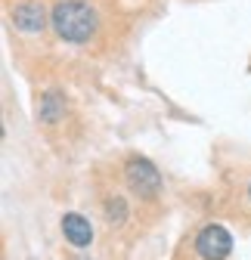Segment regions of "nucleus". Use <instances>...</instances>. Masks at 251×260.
<instances>
[{"instance_id":"obj_7","label":"nucleus","mask_w":251,"mask_h":260,"mask_svg":"<svg viewBox=\"0 0 251 260\" xmlns=\"http://www.w3.org/2000/svg\"><path fill=\"white\" fill-rule=\"evenodd\" d=\"M106 220H109L112 226L128 223V202H124V199H118V195L106 199Z\"/></svg>"},{"instance_id":"obj_3","label":"nucleus","mask_w":251,"mask_h":260,"mask_svg":"<svg viewBox=\"0 0 251 260\" xmlns=\"http://www.w3.org/2000/svg\"><path fill=\"white\" fill-rule=\"evenodd\" d=\"M233 251V236L224 230L221 223H211L196 236V254L202 260H224Z\"/></svg>"},{"instance_id":"obj_2","label":"nucleus","mask_w":251,"mask_h":260,"mask_svg":"<svg viewBox=\"0 0 251 260\" xmlns=\"http://www.w3.org/2000/svg\"><path fill=\"white\" fill-rule=\"evenodd\" d=\"M124 180H128L131 192L140 195V199H155V195L162 192V174L159 168L152 165L149 158H128V165H124Z\"/></svg>"},{"instance_id":"obj_1","label":"nucleus","mask_w":251,"mask_h":260,"mask_svg":"<svg viewBox=\"0 0 251 260\" xmlns=\"http://www.w3.org/2000/svg\"><path fill=\"white\" fill-rule=\"evenodd\" d=\"M53 31L69 44H87L97 35V13L84 0H59L50 10Z\"/></svg>"},{"instance_id":"obj_6","label":"nucleus","mask_w":251,"mask_h":260,"mask_svg":"<svg viewBox=\"0 0 251 260\" xmlns=\"http://www.w3.org/2000/svg\"><path fill=\"white\" fill-rule=\"evenodd\" d=\"M66 115V100H62V93L50 90L41 96V106H38V118L44 124H59V118Z\"/></svg>"},{"instance_id":"obj_4","label":"nucleus","mask_w":251,"mask_h":260,"mask_svg":"<svg viewBox=\"0 0 251 260\" xmlns=\"http://www.w3.org/2000/svg\"><path fill=\"white\" fill-rule=\"evenodd\" d=\"M13 25L25 35H38L47 25V10L41 0H22L19 7H13Z\"/></svg>"},{"instance_id":"obj_5","label":"nucleus","mask_w":251,"mask_h":260,"mask_svg":"<svg viewBox=\"0 0 251 260\" xmlns=\"http://www.w3.org/2000/svg\"><path fill=\"white\" fill-rule=\"evenodd\" d=\"M62 236H66L75 248H87L93 242V226H90V220L84 214L72 211V214L62 217Z\"/></svg>"},{"instance_id":"obj_8","label":"nucleus","mask_w":251,"mask_h":260,"mask_svg":"<svg viewBox=\"0 0 251 260\" xmlns=\"http://www.w3.org/2000/svg\"><path fill=\"white\" fill-rule=\"evenodd\" d=\"M75 260H90V257H75Z\"/></svg>"},{"instance_id":"obj_9","label":"nucleus","mask_w":251,"mask_h":260,"mask_svg":"<svg viewBox=\"0 0 251 260\" xmlns=\"http://www.w3.org/2000/svg\"><path fill=\"white\" fill-rule=\"evenodd\" d=\"M248 199H251V186H248Z\"/></svg>"}]
</instances>
